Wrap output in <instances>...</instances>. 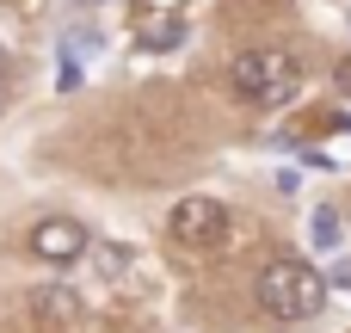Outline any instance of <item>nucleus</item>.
Listing matches in <instances>:
<instances>
[{
	"label": "nucleus",
	"instance_id": "f257e3e1",
	"mask_svg": "<svg viewBox=\"0 0 351 333\" xmlns=\"http://www.w3.org/2000/svg\"><path fill=\"white\" fill-rule=\"evenodd\" d=\"M253 297H259V309L278 315V321H308V315L327 309V278H321L315 266H302V260H271V266L259 272Z\"/></svg>",
	"mask_w": 351,
	"mask_h": 333
},
{
	"label": "nucleus",
	"instance_id": "f03ea898",
	"mask_svg": "<svg viewBox=\"0 0 351 333\" xmlns=\"http://www.w3.org/2000/svg\"><path fill=\"white\" fill-rule=\"evenodd\" d=\"M228 80H234V93L247 105H290L302 93V68L284 49H247V56H234Z\"/></svg>",
	"mask_w": 351,
	"mask_h": 333
},
{
	"label": "nucleus",
	"instance_id": "7ed1b4c3",
	"mask_svg": "<svg viewBox=\"0 0 351 333\" xmlns=\"http://www.w3.org/2000/svg\"><path fill=\"white\" fill-rule=\"evenodd\" d=\"M228 229H234V216H228V204H222V198H179V204H173V216H167V235H173L179 247H191V253L222 247V241H228Z\"/></svg>",
	"mask_w": 351,
	"mask_h": 333
},
{
	"label": "nucleus",
	"instance_id": "20e7f679",
	"mask_svg": "<svg viewBox=\"0 0 351 333\" xmlns=\"http://www.w3.org/2000/svg\"><path fill=\"white\" fill-rule=\"evenodd\" d=\"M31 253H37L43 266H74V260L93 253V241H86V229H80L74 216H43V222L31 229Z\"/></svg>",
	"mask_w": 351,
	"mask_h": 333
},
{
	"label": "nucleus",
	"instance_id": "39448f33",
	"mask_svg": "<svg viewBox=\"0 0 351 333\" xmlns=\"http://www.w3.org/2000/svg\"><path fill=\"white\" fill-rule=\"evenodd\" d=\"M136 43H142V49H179V43H185V19L167 12V6L142 12V19H136Z\"/></svg>",
	"mask_w": 351,
	"mask_h": 333
},
{
	"label": "nucleus",
	"instance_id": "423d86ee",
	"mask_svg": "<svg viewBox=\"0 0 351 333\" xmlns=\"http://www.w3.org/2000/svg\"><path fill=\"white\" fill-rule=\"evenodd\" d=\"M31 309H37L43 321H74V315H80V297H74V290H62V284H49V290H37V297H31Z\"/></svg>",
	"mask_w": 351,
	"mask_h": 333
},
{
	"label": "nucleus",
	"instance_id": "0eeeda50",
	"mask_svg": "<svg viewBox=\"0 0 351 333\" xmlns=\"http://www.w3.org/2000/svg\"><path fill=\"white\" fill-rule=\"evenodd\" d=\"M339 235H346V222H339V210H327V204H321V210L308 216V241H315L321 253H333V247H339Z\"/></svg>",
	"mask_w": 351,
	"mask_h": 333
},
{
	"label": "nucleus",
	"instance_id": "6e6552de",
	"mask_svg": "<svg viewBox=\"0 0 351 333\" xmlns=\"http://www.w3.org/2000/svg\"><path fill=\"white\" fill-rule=\"evenodd\" d=\"M93 260H99L105 278H123V272H130V253H123V247H93Z\"/></svg>",
	"mask_w": 351,
	"mask_h": 333
},
{
	"label": "nucleus",
	"instance_id": "1a4fd4ad",
	"mask_svg": "<svg viewBox=\"0 0 351 333\" xmlns=\"http://www.w3.org/2000/svg\"><path fill=\"white\" fill-rule=\"evenodd\" d=\"M333 87H339V93H351V56L339 62V68H333Z\"/></svg>",
	"mask_w": 351,
	"mask_h": 333
},
{
	"label": "nucleus",
	"instance_id": "9d476101",
	"mask_svg": "<svg viewBox=\"0 0 351 333\" xmlns=\"http://www.w3.org/2000/svg\"><path fill=\"white\" fill-rule=\"evenodd\" d=\"M12 6H25V0H12Z\"/></svg>",
	"mask_w": 351,
	"mask_h": 333
}]
</instances>
